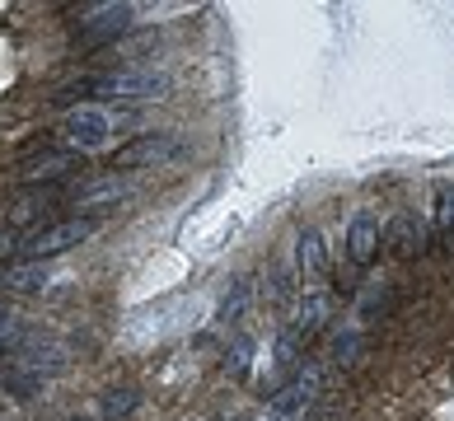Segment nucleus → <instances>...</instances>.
Masks as SVG:
<instances>
[{"mask_svg": "<svg viewBox=\"0 0 454 421\" xmlns=\"http://www.w3.org/2000/svg\"><path fill=\"white\" fill-rule=\"evenodd\" d=\"M380 248H389L394 258H417L422 253V225L412 211H398L389 225H380Z\"/></svg>", "mask_w": 454, "mask_h": 421, "instance_id": "1a4fd4ad", "label": "nucleus"}, {"mask_svg": "<svg viewBox=\"0 0 454 421\" xmlns=\"http://www.w3.org/2000/svg\"><path fill=\"white\" fill-rule=\"evenodd\" d=\"M248 295H254V285H248V281H234V285H230V300H225V305H221V318H225V324H234V318L244 314V305H248Z\"/></svg>", "mask_w": 454, "mask_h": 421, "instance_id": "aec40b11", "label": "nucleus"}, {"mask_svg": "<svg viewBox=\"0 0 454 421\" xmlns=\"http://www.w3.org/2000/svg\"><path fill=\"white\" fill-rule=\"evenodd\" d=\"M47 379H38V375H28V370H20V365H10V375H5V389L14 394V398H33L43 389Z\"/></svg>", "mask_w": 454, "mask_h": 421, "instance_id": "a211bd4d", "label": "nucleus"}, {"mask_svg": "<svg viewBox=\"0 0 454 421\" xmlns=\"http://www.w3.org/2000/svg\"><path fill=\"white\" fill-rule=\"evenodd\" d=\"M20 234H14V230H0V262H10L14 258V253H20Z\"/></svg>", "mask_w": 454, "mask_h": 421, "instance_id": "412c9836", "label": "nucleus"}, {"mask_svg": "<svg viewBox=\"0 0 454 421\" xmlns=\"http://www.w3.org/2000/svg\"><path fill=\"white\" fill-rule=\"evenodd\" d=\"M131 28V5H94L75 19V43L80 47H108Z\"/></svg>", "mask_w": 454, "mask_h": 421, "instance_id": "20e7f679", "label": "nucleus"}, {"mask_svg": "<svg viewBox=\"0 0 454 421\" xmlns=\"http://www.w3.org/2000/svg\"><path fill=\"white\" fill-rule=\"evenodd\" d=\"M20 370H28V375H38V379H52L61 375L66 365H71V347H61V342H43V337H33V342L20 351V361H14Z\"/></svg>", "mask_w": 454, "mask_h": 421, "instance_id": "0eeeda50", "label": "nucleus"}, {"mask_svg": "<svg viewBox=\"0 0 454 421\" xmlns=\"http://www.w3.org/2000/svg\"><path fill=\"white\" fill-rule=\"evenodd\" d=\"M141 408V394L137 389H108L104 398H98V412H104V421H122Z\"/></svg>", "mask_w": 454, "mask_h": 421, "instance_id": "2eb2a0df", "label": "nucleus"}, {"mask_svg": "<svg viewBox=\"0 0 454 421\" xmlns=\"http://www.w3.org/2000/svg\"><path fill=\"white\" fill-rule=\"evenodd\" d=\"M127 197H131V183L127 178H104V183H94V188L80 192L75 207L85 211V207H94V201H108V207H113V201H127Z\"/></svg>", "mask_w": 454, "mask_h": 421, "instance_id": "ddd939ff", "label": "nucleus"}, {"mask_svg": "<svg viewBox=\"0 0 454 421\" xmlns=\"http://www.w3.org/2000/svg\"><path fill=\"white\" fill-rule=\"evenodd\" d=\"M375 253H380V221L370 211L351 215V225H347V258L356 267H370V262H375Z\"/></svg>", "mask_w": 454, "mask_h": 421, "instance_id": "9d476101", "label": "nucleus"}, {"mask_svg": "<svg viewBox=\"0 0 454 421\" xmlns=\"http://www.w3.org/2000/svg\"><path fill=\"white\" fill-rule=\"evenodd\" d=\"M431 221H435V234H454V183H435L431 192Z\"/></svg>", "mask_w": 454, "mask_h": 421, "instance_id": "4468645a", "label": "nucleus"}, {"mask_svg": "<svg viewBox=\"0 0 454 421\" xmlns=\"http://www.w3.org/2000/svg\"><path fill=\"white\" fill-rule=\"evenodd\" d=\"M28 342H33V332L20 324V318L0 314V351H24Z\"/></svg>", "mask_w": 454, "mask_h": 421, "instance_id": "f3484780", "label": "nucleus"}, {"mask_svg": "<svg viewBox=\"0 0 454 421\" xmlns=\"http://www.w3.org/2000/svg\"><path fill=\"white\" fill-rule=\"evenodd\" d=\"M52 197V188H28V192H20L14 197V207H10V230L14 225H24V221H33V215L43 211V201Z\"/></svg>", "mask_w": 454, "mask_h": 421, "instance_id": "dca6fc26", "label": "nucleus"}, {"mask_svg": "<svg viewBox=\"0 0 454 421\" xmlns=\"http://www.w3.org/2000/svg\"><path fill=\"white\" fill-rule=\"evenodd\" d=\"M71 168H75V150H43L38 160L20 164V183L24 188H52V183H61Z\"/></svg>", "mask_w": 454, "mask_h": 421, "instance_id": "423d86ee", "label": "nucleus"}, {"mask_svg": "<svg viewBox=\"0 0 454 421\" xmlns=\"http://www.w3.org/2000/svg\"><path fill=\"white\" fill-rule=\"evenodd\" d=\"M43 285H47L43 262H24V267H5L0 272V291H43Z\"/></svg>", "mask_w": 454, "mask_h": 421, "instance_id": "f8f14e48", "label": "nucleus"}, {"mask_svg": "<svg viewBox=\"0 0 454 421\" xmlns=\"http://www.w3.org/2000/svg\"><path fill=\"white\" fill-rule=\"evenodd\" d=\"M318 389H324V365H305L300 375H291V379H286L281 389L272 394V402H267V417H277V421L295 417L300 408H309Z\"/></svg>", "mask_w": 454, "mask_h": 421, "instance_id": "39448f33", "label": "nucleus"}, {"mask_svg": "<svg viewBox=\"0 0 454 421\" xmlns=\"http://www.w3.org/2000/svg\"><path fill=\"white\" fill-rule=\"evenodd\" d=\"M248 361H254V337H239V342L230 347V356H225V375H248Z\"/></svg>", "mask_w": 454, "mask_h": 421, "instance_id": "6ab92c4d", "label": "nucleus"}, {"mask_svg": "<svg viewBox=\"0 0 454 421\" xmlns=\"http://www.w3.org/2000/svg\"><path fill=\"white\" fill-rule=\"evenodd\" d=\"M75 421H80V417H75Z\"/></svg>", "mask_w": 454, "mask_h": 421, "instance_id": "4be33fe9", "label": "nucleus"}, {"mask_svg": "<svg viewBox=\"0 0 454 421\" xmlns=\"http://www.w3.org/2000/svg\"><path fill=\"white\" fill-rule=\"evenodd\" d=\"M183 155H188V145H183L178 136H164V131H155V136L127 141V145L113 155V168H164V164H178Z\"/></svg>", "mask_w": 454, "mask_h": 421, "instance_id": "7ed1b4c3", "label": "nucleus"}, {"mask_svg": "<svg viewBox=\"0 0 454 421\" xmlns=\"http://www.w3.org/2000/svg\"><path fill=\"white\" fill-rule=\"evenodd\" d=\"M295 267H300V277H309V281H318L328 272V244L318 230H305L295 239Z\"/></svg>", "mask_w": 454, "mask_h": 421, "instance_id": "9b49d317", "label": "nucleus"}, {"mask_svg": "<svg viewBox=\"0 0 454 421\" xmlns=\"http://www.w3.org/2000/svg\"><path fill=\"white\" fill-rule=\"evenodd\" d=\"M94 230H98V221H90V215H71V221H57V225L33 230L28 239L20 244V253H24L28 262H47V258H57V253H66V248L85 244Z\"/></svg>", "mask_w": 454, "mask_h": 421, "instance_id": "f03ea898", "label": "nucleus"}, {"mask_svg": "<svg viewBox=\"0 0 454 421\" xmlns=\"http://www.w3.org/2000/svg\"><path fill=\"white\" fill-rule=\"evenodd\" d=\"M164 98L169 94V80H164L160 71H131V66H122V71H104V75H85L75 84H66V90L52 94V104H80V98Z\"/></svg>", "mask_w": 454, "mask_h": 421, "instance_id": "f257e3e1", "label": "nucleus"}, {"mask_svg": "<svg viewBox=\"0 0 454 421\" xmlns=\"http://www.w3.org/2000/svg\"><path fill=\"white\" fill-rule=\"evenodd\" d=\"M108 131H113V122H108L104 108H75L71 117H66V141H71L75 150H98L108 141Z\"/></svg>", "mask_w": 454, "mask_h": 421, "instance_id": "6e6552de", "label": "nucleus"}]
</instances>
